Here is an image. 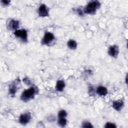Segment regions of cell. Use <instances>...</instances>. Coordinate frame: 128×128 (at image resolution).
<instances>
[{
  "instance_id": "obj_1",
  "label": "cell",
  "mask_w": 128,
  "mask_h": 128,
  "mask_svg": "<svg viewBox=\"0 0 128 128\" xmlns=\"http://www.w3.org/2000/svg\"><path fill=\"white\" fill-rule=\"evenodd\" d=\"M100 6V3L98 1H92L90 2L86 6L84 12L86 14H92L94 13L96 10Z\"/></svg>"
},
{
  "instance_id": "obj_2",
  "label": "cell",
  "mask_w": 128,
  "mask_h": 128,
  "mask_svg": "<svg viewBox=\"0 0 128 128\" xmlns=\"http://www.w3.org/2000/svg\"><path fill=\"white\" fill-rule=\"evenodd\" d=\"M36 94V88L31 87L29 89L26 90L22 93L20 98L23 101H28L32 98Z\"/></svg>"
},
{
  "instance_id": "obj_3",
  "label": "cell",
  "mask_w": 128,
  "mask_h": 128,
  "mask_svg": "<svg viewBox=\"0 0 128 128\" xmlns=\"http://www.w3.org/2000/svg\"><path fill=\"white\" fill-rule=\"evenodd\" d=\"M14 34L16 36L21 38L24 41H26V42L27 41L28 34H27V32L26 30L22 29V30H16L14 32Z\"/></svg>"
},
{
  "instance_id": "obj_4",
  "label": "cell",
  "mask_w": 128,
  "mask_h": 128,
  "mask_svg": "<svg viewBox=\"0 0 128 128\" xmlns=\"http://www.w3.org/2000/svg\"><path fill=\"white\" fill-rule=\"evenodd\" d=\"M54 38V34L50 32H47L45 34L44 38L42 40V44H49L51 42H52Z\"/></svg>"
},
{
  "instance_id": "obj_5",
  "label": "cell",
  "mask_w": 128,
  "mask_h": 128,
  "mask_svg": "<svg viewBox=\"0 0 128 128\" xmlns=\"http://www.w3.org/2000/svg\"><path fill=\"white\" fill-rule=\"evenodd\" d=\"M31 118L30 114L29 112H26L21 114L20 116L19 122L22 124H26L28 123Z\"/></svg>"
},
{
  "instance_id": "obj_6",
  "label": "cell",
  "mask_w": 128,
  "mask_h": 128,
  "mask_svg": "<svg viewBox=\"0 0 128 128\" xmlns=\"http://www.w3.org/2000/svg\"><path fill=\"white\" fill-rule=\"evenodd\" d=\"M38 12L39 16L42 17L47 16L48 15V10L47 8V7L44 4H42L38 8Z\"/></svg>"
},
{
  "instance_id": "obj_7",
  "label": "cell",
  "mask_w": 128,
  "mask_h": 128,
  "mask_svg": "<svg viewBox=\"0 0 128 128\" xmlns=\"http://www.w3.org/2000/svg\"><path fill=\"white\" fill-rule=\"evenodd\" d=\"M108 53L111 56L116 58L118 54V47L116 45L110 46L108 50Z\"/></svg>"
},
{
  "instance_id": "obj_8",
  "label": "cell",
  "mask_w": 128,
  "mask_h": 128,
  "mask_svg": "<svg viewBox=\"0 0 128 128\" xmlns=\"http://www.w3.org/2000/svg\"><path fill=\"white\" fill-rule=\"evenodd\" d=\"M123 106H124V102L121 100L114 101L112 103V107L118 111L120 110L121 108H122Z\"/></svg>"
},
{
  "instance_id": "obj_9",
  "label": "cell",
  "mask_w": 128,
  "mask_h": 128,
  "mask_svg": "<svg viewBox=\"0 0 128 128\" xmlns=\"http://www.w3.org/2000/svg\"><path fill=\"white\" fill-rule=\"evenodd\" d=\"M18 22L14 20H11L8 23V28L12 30L17 29L18 28Z\"/></svg>"
},
{
  "instance_id": "obj_10",
  "label": "cell",
  "mask_w": 128,
  "mask_h": 128,
  "mask_svg": "<svg viewBox=\"0 0 128 128\" xmlns=\"http://www.w3.org/2000/svg\"><path fill=\"white\" fill-rule=\"evenodd\" d=\"M96 92L99 96H104L107 94L108 90L106 87L100 86L96 90Z\"/></svg>"
},
{
  "instance_id": "obj_11",
  "label": "cell",
  "mask_w": 128,
  "mask_h": 128,
  "mask_svg": "<svg viewBox=\"0 0 128 128\" xmlns=\"http://www.w3.org/2000/svg\"><path fill=\"white\" fill-rule=\"evenodd\" d=\"M64 86H65V84L63 80H59L57 81L56 84V89L58 91H59V92L62 91Z\"/></svg>"
},
{
  "instance_id": "obj_12",
  "label": "cell",
  "mask_w": 128,
  "mask_h": 128,
  "mask_svg": "<svg viewBox=\"0 0 128 128\" xmlns=\"http://www.w3.org/2000/svg\"><path fill=\"white\" fill-rule=\"evenodd\" d=\"M68 47L72 50H74L76 49L77 46V44L76 41H74V40H70L68 42Z\"/></svg>"
},
{
  "instance_id": "obj_13",
  "label": "cell",
  "mask_w": 128,
  "mask_h": 128,
  "mask_svg": "<svg viewBox=\"0 0 128 128\" xmlns=\"http://www.w3.org/2000/svg\"><path fill=\"white\" fill-rule=\"evenodd\" d=\"M16 92V86L15 84H12L9 88V92L12 95H14Z\"/></svg>"
},
{
  "instance_id": "obj_14",
  "label": "cell",
  "mask_w": 128,
  "mask_h": 128,
  "mask_svg": "<svg viewBox=\"0 0 128 128\" xmlns=\"http://www.w3.org/2000/svg\"><path fill=\"white\" fill-rule=\"evenodd\" d=\"M58 124L61 127H64L66 124V120L65 118H58Z\"/></svg>"
},
{
  "instance_id": "obj_15",
  "label": "cell",
  "mask_w": 128,
  "mask_h": 128,
  "mask_svg": "<svg viewBox=\"0 0 128 128\" xmlns=\"http://www.w3.org/2000/svg\"><path fill=\"white\" fill-rule=\"evenodd\" d=\"M67 116V113L64 110H61L59 112L58 114V118H66Z\"/></svg>"
},
{
  "instance_id": "obj_16",
  "label": "cell",
  "mask_w": 128,
  "mask_h": 128,
  "mask_svg": "<svg viewBox=\"0 0 128 128\" xmlns=\"http://www.w3.org/2000/svg\"><path fill=\"white\" fill-rule=\"evenodd\" d=\"M82 127L86 128H92V124L90 122H84V123H83Z\"/></svg>"
},
{
  "instance_id": "obj_17",
  "label": "cell",
  "mask_w": 128,
  "mask_h": 128,
  "mask_svg": "<svg viewBox=\"0 0 128 128\" xmlns=\"http://www.w3.org/2000/svg\"><path fill=\"white\" fill-rule=\"evenodd\" d=\"M105 128H116V126L113 124V123H112V122H107L105 126H104Z\"/></svg>"
},
{
  "instance_id": "obj_18",
  "label": "cell",
  "mask_w": 128,
  "mask_h": 128,
  "mask_svg": "<svg viewBox=\"0 0 128 128\" xmlns=\"http://www.w3.org/2000/svg\"><path fill=\"white\" fill-rule=\"evenodd\" d=\"M1 2L2 4L4 5V6H7L9 4V3L10 2V0H1Z\"/></svg>"
},
{
  "instance_id": "obj_19",
  "label": "cell",
  "mask_w": 128,
  "mask_h": 128,
  "mask_svg": "<svg viewBox=\"0 0 128 128\" xmlns=\"http://www.w3.org/2000/svg\"><path fill=\"white\" fill-rule=\"evenodd\" d=\"M94 89H93V88L92 87V86H90L89 87V90H88V93L90 94V95H93V94H94Z\"/></svg>"
}]
</instances>
